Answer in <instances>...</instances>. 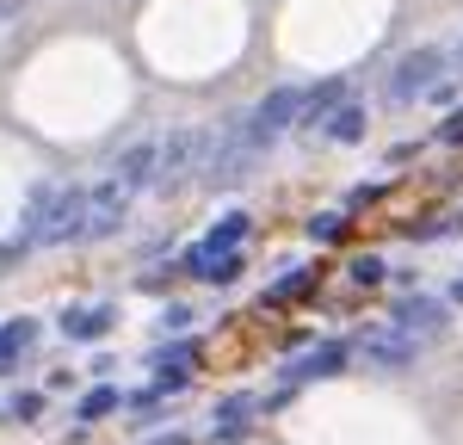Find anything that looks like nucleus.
<instances>
[{"instance_id":"obj_1","label":"nucleus","mask_w":463,"mask_h":445,"mask_svg":"<svg viewBox=\"0 0 463 445\" xmlns=\"http://www.w3.org/2000/svg\"><path fill=\"white\" fill-rule=\"evenodd\" d=\"M80 217H87V185H37L32 204H25V229L19 241L25 248H62L80 235Z\"/></svg>"},{"instance_id":"obj_2","label":"nucleus","mask_w":463,"mask_h":445,"mask_svg":"<svg viewBox=\"0 0 463 445\" xmlns=\"http://www.w3.org/2000/svg\"><path fill=\"white\" fill-rule=\"evenodd\" d=\"M216 148H222V130L211 124H179L161 137V174H155V192H179L185 180H198V174H211Z\"/></svg>"},{"instance_id":"obj_3","label":"nucleus","mask_w":463,"mask_h":445,"mask_svg":"<svg viewBox=\"0 0 463 445\" xmlns=\"http://www.w3.org/2000/svg\"><path fill=\"white\" fill-rule=\"evenodd\" d=\"M439 80H445V43H420V50H408V56L383 74V99H390V106H414Z\"/></svg>"},{"instance_id":"obj_4","label":"nucleus","mask_w":463,"mask_h":445,"mask_svg":"<svg viewBox=\"0 0 463 445\" xmlns=\"http://www.w3.org/2000/svg\"><path fill=\"white\" fill-rule=\"evenodd\" d=\"M137 198H143V192L124 180V174H111V167H106L99 185H87V217H80V235H118Z\"/></svg>"},{"instance_id":"obj_5","label":"nucleus","mask_w":463,"mask_h":445,"mask_svg":"<svg viewBox=\"0 0 463 445\" xmlns=\"http://www.w3.org/2000/svg\"><path fill=\"white\" fill-rule=\"evenodd\" d=\"M420 359V334L395 328V322H383L377 334H364V365L371 371H408Z\"/></svg>"},{"instance_id":"obj_6","label":"nucleus","mask_w":463,"mask_h":445,"mask_svg":"<svg viewBox=\"0 0 463 445\" xmlns=\"http://www.w3.org/2000/svg\"><path fill=\"white\" fill-rule=\"evenodd\" d=\"M297 111H303V87H272V93L248 111V124L266 137V143H279L290 124H297Z\"/></svg>"},{"instance_id":"obj_7","label":"nucleus","mask_w":463,"mask_h":445,"mask_svg":"<svg viewBox=\"0 0 463 445\" xmlns=\"http://www.w3.org/2000/svg\"><path fill=\"white\" fill-rule=\"evenodd\" d=\"M248 211H229V217H216V229L198 241V248H185V260H179V272H192L198 260H216V254H241V241H248Z\"/></svg>"},{"instance_id":"obj_8","label":"nucleus","mask_w":463,"mask_h":445,"mask_svg":"<svg viewBox=\"0 0 463 445\" xmlns=\"http://www.w3.org/2000/svg\"><path fill=\"white\" fill-rule=\"evenodd\" d=\"M111 174H124V180L137 185H155V174H161V137H143V143H130L118 161H111Z\"/></svg>"},{"instance_id":"obj_9","label":"nucleus","mask_w":463,"mask_h":445,"mask_svg":"<svg viewBox=\"0 0 463 445\" xmlns=\"http://www.w3.org/2000/svg\"><path fill=\"white\" fill-rule=\"evenodd\" d=\"M346 359H353V346H346V340H327V346H316L309 359H297V365H290V383H316V377H340V371H346Z\"/></svg>"},{"instance_id":"obj_10","label":"nucleus","mask_w":463,"mask_h":445,"mask_svg":"<svg viewBox=\"0 0 463 445\" xmlns=\"http://www.w3.org/2000/svg\"><path fill=\"white\" fill-rule=\"evenodd\" d=\"M316 137H327V143H358V137H364V106L346 93V99H340V106L316 124Z\"/></svg>"},{"instance_id":"obj_11","label":"nucleus","mask_w":463,"mask_h":445,"mask_svg":"<svg viewBox=\"0 0 463 445\" xmlns=\"http://www.w3.org/2000/svg\"><path fill=\"white\" fill-rule=\"evenodd\" d=\"M390 322H395V328H408V334H432L439 322H445V303H439V297H402Z\"/></svg>"},{"instance_id":"obj_12","label":"nucleus","mask_w":463,"mask_h":445,"mask_svg":"<svg viewBox=\"0 0 463 445\" xmlns=\"http://www.w3.org/2000/svg\"><path fill=\"white\" fill-rule=\"evenodd\" d=\"M111 328V303H74L69 316H62V334L69 340H99Z\"/></svg>"},{"instance_id":"obj_13","label":"nucleus","mask_w":463,"mask_h":445,"mask_svg":"<svg viewBox=\"0 0 463 445\" xmlns=\"http://www.w3.org/2000/svg\"><path fill=\"white\" fill-rule=\"evenodd\" d=\"M32 334H37V322H25V316H19V322H6V328H0V371L13 365V359H19V353H25V346H32Z\"/></svg>"},{"instance_id":"obj_14","label":"nucleus","mask_w":463,"mask_h":445,"mask_svg":"<svg viewBox=\"0 0 463 445\" xmlns=\"http://www.w3.org/2000/svg\"><path fill=\"white\" fill-rule=\"evenodd\" d=\"M235 272H241V254H216L192 266V279H204V285H235Z\"/></svg>"},{"instance_id":"obj_15","label":"nucleus","mask_w":463,"mask_h":445,"mask_svg":"<svg viewBox=\"0 0 463 445\" xmlns=\"http://www.w3.org/2000/svg\"><path fill=\"white\" fill-rule=\"evenodd\" d=\"M118 402H124V396H118L111 383H93V390L80 396V408H74V414H80V421H106V414H111Z\"/></svg>"},{"instance_id":"obj_16","label":"nucleus","mask_w":463,"mask_h":445,"mask_svg":"<svg viewBox=\"0 0 463 445\" xmlns=\"http://www.w3.org/2000/svg\"><path fill=\"white\" fill-rule=\"evenodd\" d=\"M309 279H316V272H309V266H285V279H279V285H272V303H279V297H290V291H303V285H309Z\"/></svg>"},{"instance_id":"obj_17","label":"nucleus","mask_w":463,"mask_h":445,"mask_svg":"<svg viewBox=\"0 0 463 445\" xmlns=\"http://www.w3.org/2000/svg\"><path fill=\"white\" fill-rule=\"evenodd\" d=\"M353 279H358V285H383V260H377V254H358L353 260Z\"/></svg>"},{"instance_id":"obj_18","label":"nucleus","mask_w":463,"mask_h":445,"mask_svg":"<svg viewBox=\"0 0 463 445\" xmlns=\"http://www.w3.org/2000/svg\"><path fill=\"white\" fill-rule=\"evenodd\" d=\"M155 365H161V371H179V365H192V346H185V340H179V346H161V353H155Z\"/></svg>"},{"instance_id":"obj_19","label":"nucleus","mask_w":463,"mask_h":445,"mask_svg":"<svg viewBox=\"0 0 463 445\" xmlns=\"http://www.w3.org/2000/svg\"><path fill=\"white\" fill-rule=\"evenodd\" d=\"M340 229H346V217H340V211H327V217H316V222H309V235H316V241H334Z\"/></svg>"},{"instance_id":"obj_20","label":"nucleus","mask_w":463,"mask_h":445,"mask_svg":"<svg viewBox=\"0 0 463 445\" xmlns=\"http://www.w3.org/2000/svg\"><path fill=\"white\" fill-rule=\"evenodd\" d=\"M161 328H167V334H185V328H192V309H185V303H167V316H161Z\"/></svg>"},{"instance_id":"obj_21","label":"nucleus","mask_w":463,"mask_h":445,"mask_svg":"<svg viewBox=\"0 0 463 445\" xmlns=\"http://www.w3.org/2000/svg\"><path fill=\"white\" fill-rule=\"evenodd\" d=\"M439 143H445V148H458V143H463V111H451V118L439 124Z\"/></svg>"},{"instance_id":"obj_22","label":"nucleus","mask_w":463,"mask_h":445,"mask_svg":"<svg viewBox=\"0 0 463 445\" xmlns=\"http://www.w3.org/2000/svg\"><path fill=\"white\" fill-rule=\"evenodd\" d=\"M445 80H463V37L445 43Z\"/></svg>"},{"instance_id":"obj_23","label":"nucleus","mask_w":463,"mask_h":445,"mask_svg":"<svg viewBox=\"0 0 463 445\" xmlns=\"http://www.w3.org/2000/svg\"><path fill=\"white\" fill-rule=\"evenodd\" d=\"M13 414H19V421H32V414H43V402H37V396H13Z\"/></svg>"},{"instance_id":"obj_24","label":"nucleus","mask_w":463,"mask_h":445,"mask_svg":"<svg viewBox=\"0 0 463 445\" xmlns=\"http://www.w3.org/2000/svg\"><path fill=\"white\" fill-rule=\"evenodd\" d=\"M148 445H185V433H161V440H148Z\"/></svg>"},{"instance_id":"obj_25","label":"nucleus","mask_w":463,"mask_h":445,"mask_svg":"<svg viewBox=\"0 0 463 445\" xmlns=\"http://www.w3.org/2000/svg\"><path fill=\"white\" fill-rule=\"evenodd\" d=\"M458 303H463V285H458Z\"/></svg>"}]
</instances>
